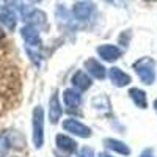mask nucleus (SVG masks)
<instances>
[{
  "mask_svg": "<svg viewBox=\"0 0 157 157\" xmlns=\"http://www.w3.org/2000/svg\"><path fill=\"white\" fill-rule=\"evenodd\" d=\"M134 69L138 78L145 85H152L155 80V61L149 57H143L134 63Z\"/></svg>",
  "mask_w": 157,
  "mask_h": 157,
  "instance_id": "obj_1",
  "label": "nucleus"
},
{
  "mask_svg": "<svg viewBox=\"0 0 157 157\" xmlns=\"http://www.w3.org/2000/svg\"><path fill=\"white\" fill-rule=\"evenodd\" d=\"M44 143V112L43 107H35L33 110V145L39 149Z\"/></svg>",
  "mask_w": 157,
  "mask_h": 157,
  "instance_id": "obj_2",
  "label": "nucleus"
},
{
  "mask_svg": "<svg viewBox=\"0 0 157 157\" xmlns=\"http://www.w3.org/2000/svg\"><path fill=\"white\" fill-rule=\"evenodd\" d=\"M63 129L66 130V132L69 134H74V135H78L82 138H88L91 135V129L88 126H85L83 123L77 121V120H72V118H69V120H66L63 123Z\"/></svg>",
  "mask_w": 157,
  "mask_h": 157,
  "instance_id": "obj_3",
  "label": "nucleus"
},
{
  "mask_svg": "<svg viewBox=\"0 0 157 157\" xmlns=\"http://www.w3.org/2000/svg\"><path fill=\"white\" fill-rule=\"evenodd\" d=\"M21 35L24 38L25 44H27V47H39V46H41L39 32H38V29L35 27V25H32V24L25 25V27L21 30Z\"/></svg>",
  "mask_w": 157,
  "mask_h": 157,
  "instance_id": "obj_4",
  "label": "nucleus"
},
{
  "mask_svg": "<svg viewBox=\"0 0 157 157\" xmlns=\"http://www.w3.org/2000/svg\"><path fill=\"white\" fill-rule=\"evenodd\" d=\"M98 54L102 60H105V61H115L118 58H121L123 50L120 47H116V46H112V44H104V46L98 47Z\"/></svg>",
  "mask_w": 157,
  "mask_h": 157,
  "instance_id": "obj_5",
  "label": "nucleus"
},
{
  "mask_svg": "<svg viewBox=\"0 0 157 157\" xmlns=\"http://www.w3.org/2000/svg\"><path fill=\"white\" fill-rule=\"evenodd\" d=\"M93 11H94V5L90 2H78L72 8L74 17L77 21H88L91 17V14H93Z\"/></svg>",
  "mask_w": 157,
  "mask_h": 157,
  "instance_id": "obj_6",
  "label": "nucleus"
},
{
  "mask_svg": "<svg viewBox=\"0 0 157 157\" xmlns=\"http://www.w3.org/2000/svg\"><path fill=\"white\" fill-rule=\"evenodd\" d=\"M0 22H2L6 29L13 30L16 27V22H17V13H14L11 8L5 6H0Z\"/></svg>",
  "mask_w": 157,
  "mask_h": 157,
  "instance_id": "obj_7",
  "label": "nucleus"
},
{
  "mask_svg": "<svg viewBox=\"0 0 157 157\" xmlns=\"http://www.w3.org/2000/svg\"><path fill=\"white\" fill-rule=\"evenodd\" d=\"M24 21H27L29 24L35 25V27H46V25H47L46 14H44L43 11H39V10H33V8H30V11L24 16Z\"/></svg>",
  "mask_w": 157,
  "mask_h": 157,
  "instance_id": "obj_8",
  "label": "nucleus"
},
{
  "mask_svg": "<svg viewBox=\"0 0 157 157\" xmlns=\"http://www.w3.org/2000/svg\"><path fill=\"white\" fill-rule=\"evenodd\" d=\"M85 68L86 71L91 74V77H94V78H99V80H102V78H105L107 72H105V68L102 66V64L94 60V58H90L85 61Z\"/></svg>",
  "mask_w": 157,
  "mask_h": 157,
  "instance_id": "obj_9",
  "label": "nucleus"
},
{
  "mask_svg": "<svg viewBox=\"0 0 157 157\" xmlns=\"http://www.w3.org/2000/svg\"><path fill=\"white\" fill-rule=\"evenodd\" d=\"M109 77H110V80L113 82L115 86H126L130 83V75L126 74L124 71H121L120 68H112L109 71Z\"/></svg>",
  "mask_w": 157,
  "mask_h": 157,
  "instance_id": "obj_10",
  "label": "nucleus"
},
{
  "mask_svg": "<svg viewBox=\"0 0 157 157\" xmlns=\"http://www.w3.org/2000/svg\"><path fill=\"white\" fill-rule=\"evenodd\" d=\"M63 101H64V105L69 110H75L82 102V96L78 94V91L75 90H64L63 91Z\"/></svg>",
  "mask_w": 157,
  "mask_h": 157,
  "instance_id": "obj_11",
  "label": "nucleus"
},
{
  "mask_svg": "<svg viewBox=\"0 0 157 157\" xmlns=\"http://www.w3.org/2000/svg\"><path fill=\"white\" fill-rule=\"evenodd\" d=\"M57 148L60 151H63L64 154H72L77 149V143L72 138H69L68 135L60 134V135H57Z\"/></svg>",
  "mask_w": 157,
  "mask_h": 157,
  "instance_id": "obj_12",
  "label": "nucleus"
},
{
  "mask_svg": "<svg viewBox=\"0 0 157 157\" xmlns=\"http://www.w3.org/2000/svg\"><path fill=\"white\" fill-rule=\"evenodd\" d=\"M72 85L74 88H77L78 91H85L91 86V78L83 72V71H77L74 75H72Z\"/></svg>",
  "mask_w": 157,
  "mask_h": 157,
  "instance_id": "obj_13",
  "label": "nucleus"
},
{
  "mask_svg": "<svg viewBox=\"0 0 157 157\" xmlns=\"http://www.w3.org/2000/svg\"><path fill=\"white\" fill-rule=\"evenodd\" d=\"M61 107H60V102H58V96H57V93H54L52 94V98H50V102H49V118H50V121L52 123H58V120H60V116H61Z\"/></svg>",
  "mask_w": 157,
  "mask_h": 157,
  "instance_id": "obj_14",
  "label": "nucleus"
},
{
  "mask_svg": "<svg viewBox=\"0 0 157 157\" xmlns=\"http://www.w3.org/2000/svg\"><path fill=\"white\" fill-rule=\"evenodd\" d=\"M105 146L113 151V152H118V154H123V155H129L130 154V148L126 145V143L120 141V140H115V138H105Z\"/></svg>",
  "mask_w": 157,
  "mask_h": 157,
  "instance_id": "obj_15",
  "label": "nucleus"
},
{
  "mask_svg": "<svg viewBox=\"0 0 157 157\" xmlns=\"http://www.w3.org/2000/svg\"><path fill=\"white\" fill-rule=\"evenodd\" d=\"M129 96L134 101V104L138 109H146L148 107V101H146V93L141 91L140 88H130L129 90Z\"/></svg>",
  "mask_w": 157,
  "mask_h": 157,
  "instance_id": "obj_16",
  "label": "nucleus"
},
{
  "mask_svg": "<svg viewBox=\"0 0 157 157\" xmlns=\"http://www.w3.org/2000/svg\"><path fill=\"white\" fill-rule=\"evenodd\" d=\"M91 105L93 107H96V109H99V110H107V112H110V102H109V99L105 98V96H98V98H94L93 101H91Z\"/></svg>",
  "mask_w": 157,
  "mask_h": 157,
  "instance_id": "obj_17",
  "label": "nucleus"
},
{
  "mask_svg": "<svg viewBox=\"0 0 157 157\" xmlns=\"http://www.w3.org/2000/svg\"><path fill=\"white\" fill-rule=\"evenodd\" d=\"M10 146H11V143H10L8 137L0 134V157H6V154L10 151Z\"/></svg>",
  "mask_w": 157,
  "mask_h": 157,
  "instance_id": "obj_18",
  "label": "nucleus"
},
{
  "mask_svg": "<svg viewBox=\"0 0 157 157\" xmlns=\"http://www.w3.org/2000/svg\"><path fill=\"white\" fill-rule=\"evenodd\" d=\"M77 157H94V152H93V149H90V148H82L80 151H78V154H77Z\"/></svg>",
  "mask_w": 157,
  "mask_h": 157,
  "instance_id": "obj_19",
  "label": "nucleus"
},
{
  "mask_svg": "<svg viewBox=\"0 0 157 157\" xmlns=\"http://www.w3.org/2000/svg\"><path fill=\"white\" fill-rule=\"evenodd\" d=\"M140 157H155V155H154V152L151 149H145V151L140 154Z\"/></svg>",
  "mask_w": 157,
  "mask_h": 157,
  "instance_id": "obj_20",
  "label": "nucleus"
},
{
  "mask_svg": "<svg viewBox=\"0 0 157 157\" xmlns=\"http://www.w3.org/2000/svg\"><path fill=\"white\" fill-rule=\"evenodd\" d=\"M99 157H113V155H110V154H104V152H101V154H99Z\"/></svg>",
  "mask_w": 157,
  "mask_h": 157,
  "instance_id": "obj_21",
  "label": "nucleus"
},
{
  "mask_svg": "<svg viewBox=\"0 0 157 157\" xmlns=\"http://www.w3.org/2000/svg\"><path fill=\"white\" fill-rule=\"evenodd\" d=\"M154 110H155V112H157V99H155V101H154Z\"/></svg>",
  "mask_w": 157,
  "mask_h": 157,
  "instance_id": "obj_22",
  "label": "nucleus"
},
{
  "mask_svg": "<svg viewBox=\"0 0 157 157\" xmlns=\"http://www.w3.org/2000/svg\"><path fill=\"white\" fill-rule=\"evenodd\" d=\"M29 2H33V3H38V2H41V0H29Z\"/></svg>",
  "mask_w": 157,
  "mask_h": 157,
  "instance_id": "obj_23",
  "label": "nucleus"
},
{
  "mask_svg": "<svg viewBox=\"0 0 157 157\" xmlns=\"http://www.w3.org/2000/svg\"><path fill=\"white\" fill-rule=\"evenodd\" d=\"M2 38H3V32L0 30V41H2Z\"/></svg>",
  "mask_w": 157,
  "mask_h": 157,
  "instance_id": "obj_24",
  "label": "nucleus"
},
{
  "mask_svg": "<svg viewBox=\"0 0 157 157\" xmlns=\"http://www.w3.org/2000/svg\"><path fill=\"white\" fill-rule=\"evenodd\" d=\"M145 2H157V0H145Z\"/></svg>",
  "mask_w": 157,
  "mask_h": 157,
  "instance_id": "obj_25",
  "label": "nucleus"
}]
</instances>
